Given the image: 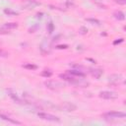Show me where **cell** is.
Here are the masks:
<instances>
[{"label": "cell", "mask_w": 126, "mask_h": 126, "mask_svg": "<svg viewBox=\"0 0 126 126\" xmlns=\"http://www.w3.org/2000/svg\"><path fill=\"white\" fill-rule=\"evenodd\" d=\"M102 117L106 120H117V119H124L126 114L121 111H109L102 114Z\"/></svg>", "instance_id": "cell-2"}, {"label": "cell", "mask_w": 126, "mask_h": 126, "mask_svg": "<svg viewBox=\"0 0 126 126\" xmlns=\"http://www.w3.org/2000/svg\"><path fill=\"white\" fill-rule=\"evenodd\" d=\"M86 21H87V22H89V23H90V24H92V25H95V26H100V25H101V22H100L99 20H97V19L88 18V19H86Z\"/></svg>", "instance_id": "cell-15"}, {"label": "cell", "mask_w": 126, "mask_h": 126, "mask_svg": "<svg viewBox=\"0 0 126 126\" xmlns=\"http://www.w3.org/2000/svg\"><path fill=\"white\" fill-rule=\"evenodd\" d=\"M123 40H124V39H123V38L121 37V38H119L118 40H114V41H113V44L115 45V44H118V43H121V42H123Z\"/></svg>", "instance_id": "cell-24"}, {"label": "cell", "mask_w": 126, "mask_h": 126, "mask_svg": "<svg viewBox=\"0 0 126 126\" xmlns=\"http://www.w3.org/2000/svg\"><path fill=\"white\" fill-rule=\"evenodd\" d=\"M52 71L51 70H49V69H44V70H42L41 71V73H40V75L42 76V77H44V78H50L51 76H52Z\"/></svg>", "instance_id": "cell-14"}, {"label": "cell", "mask_w": 126, "mask_h": 126, "mask_svg": "<svg viewBox=\"0 0 126 126\" xmlns=\"http://www.w3.org/2000/svg\"><path fill=\"white\" fill-rule=\"evenodd\" d=\"M37 116L42 119V120H46V121H51V122H60V118L56 115L47 113V112H38Z\"/></svg>", "instance_id": "cell-5"}, {"label": "cell", "mask_w": 126, "mask_h": 126, "mask_svg": "<svg viewBox=\"0 0 126 126\" xmlns=\"http://www.w3.org/2000/svg\"><path fill=\"white\" fill-rule=\"evenodd\" d=\"M22 67H23V68H25V69H27V70H31V71L36 70V69L38 68V66H37V65L32 64V63H26V64H24Z\"/></svg>", "instance_id": "cell-13"}, {"label": "cell", "mask_w": 126, "mask_h": 126, "mask_svg": "<svg viewBox=\"0 0 126 126\" xmlns=\"http://www.w3.org/2000/svg\"><path fill=\"white\" fill-rule=\"evenodd\" d=\"M10 32L4 28H0V35H5V34H9Z\"/></svg>", "instance_id": "cell-20"}, {"label": "cell", "mask_w": 126, "mask_h": 126, "mask_svg": "<svg viewBox=\"0 0 126 126\" xmlns=\"http://www.w3.org/2000/svg\"><path fill=\"white\" fill-rule=\"evenodd\" d=\"M89 70L91 76L94 77V79H99L103 74V70L100 68H89Z\"/></svg>", "instance_id": "cell-8"}, {"label": "cell", "mask_w": 126, "mask_h": 126, "mask_svg": "<svg viewBox=\"0 0 126 126\" xmlns=\"http://www.w3.org/2000/svg\"><path fill=\"white\" fill-rule=\"evenodd\" d=\"M9 55H10V54H9L8 51H6V50L0 48V57H1V58H7V57H9Z\"/></svg>", "instance_id": "cell-17"}, {"label": "cell", "mask_w": 126, "mask_h": 126, "mask_svg": "<svg viewBox=\"0 0 126 126\" xmlns=\"http://www.w3.org/2000/svg\"><path fill=\"white\" fill-rule=\"evenodd\" d=\"M30 1H35V0H30Z\"/></svg>", "instance_id": "cell-26"}, {"label": "cell", "mask_w": 126, "mask_h": 126, "mask_svg": "<svg viewBox=\"0 0 126 126\" xmlns=\"http://www.w3.org/2000/svg\"><path fill=\"white\" fill-rule=\"evenodd\" d=\"M98 96L102 99H107V100H114L118 98L117 93L113 91H101L98 94Z\"/></svg>", "instance_id": "cell-4"}, {"label": "cell", "mask_w": 126, "mask_h": 126, "mask_svg": "<svg viewBox=\"0 0 126 126\" xmlns=\"http://www.w3.org/2000/svg\"><path fill=\"white\" fill-rule=\"evenodd\" d=\"M4 13H5L6 15H8V16H17V15H19L18 12L13 11V10L10 9V8H6V9H4Z\"/></svg>", "instance_id": "cell-16"}, {"label": "cell", "mask_w": 126, "mask_h": 126, "mask_svg": "<svg viewBox=\"0 0 126 126\" xmlns=\"http://www.w3.org/2000/svg\"><path fill=\"white\" fill-rule=\"evenodd\" d=\"M44 86L52 91H59L65 88V84L59 81H54V80H47L44 82Z\"/></svg>", "instance_id": "cell-3"}, {"label": "cell", "mask_w": 126, "mask_h": 126, "mask_svg": "<svg viewBox=\"0 0 126 126\" xmlns=\"http://www.w3.org/2000/svg\"><path fill=\"white\" fill-rule=\"evenodd\" d=\"M68 73H70L71 75L75 76V77H79V78H84L86 76V73H84L83 71H80L78 69H72V70H68Z\"/></svg>", "instance_id": "cell-10"}, {"label": "cell", "mask_w": 126, "mask_h": 126, "mask_svg": "<svg viewBox=\"0 0 126 126\" xmlns=\"http://www.w3.org/2000/svg\"><path fill=\"white\" fill-rule=\"evenodd\" d=\"M115 3H117L118 5H125L126 4V0H113Z\"/></svg>", "instance_id": "cell-21"}, {"label": "cell", "mask_w": 126, "mask_h": 126, "mask_svg": "<svg viewBox=\"0 0 126 126\" xmlns=\"http://www.w3.org/2000/svg\"><path fill=\"white\" fill-rule=\"evenodd\" d=\"M59 78H61L62 80H64V81H66V82H68L69 84H72V85H76V86H84V85H86V83L82 82L81 78L75 77V76L71 75L68 72L63 73V74H59Z\"/></svg>", "instance_id": "cell-1"}, {"label": "cell", "mask_w": 126, "mask_h": 126, "mask_svg": "<svg viewBox=\"0 0 126 126\" xmlns=\"http://www.w3.org/2000/svg\"><path fill=\"white\" fill-rule=\"evenodd\" d=\"M93 1H94L97 6H99V7L103 8V9H106V6L102 4V0H93Z\"/></svg>", "instance_id": "cell-19"}, {"label": "cell", "mask_w": 126, "mask_h": 126, "mask_svg": "<svg viewBox=\"0 0 126 126\" xmlns=\"http://www.w3.org/2000/svg\"><path fill=\"white\" fill-rule=\"evenodd\" d=\"M58 108L61 109V110L67 111V112H72V111H75V110L77 109V106H76L74 103H72V102L65 101V102H63Z\"/></svg>", "instance_id": "cell-7"}, {"label": "cell", "mask_w": 126, "mask_h": 126, "mask_svg": "<svg viewBox=\"0 0 126 126\" xmlns=\"http://www.w3.org/2000/svg\"><path fill=\"white\" fill-rule=\"evenodd\" d=\"M66 6H67V8H71V7L74 6V3H73L72 1H70V0H68V1L66 2Z\"/></svg>", "instance_id": "cell-22"}, {"label": "cell", "mask_w": 126, "mask_h": 126, "mask_svg": "<svg viewBox=\"0 0 126 126\" xmlns=\"http://www.w3.org/2000/svg\"><path fill=\"white\" fill-rule=\"evenodd\" d=\"M56 48H58V49H62V48L66 49V48H68V45H66V44H64V45H57Z\"/></svg>", "instance_id": "cell-25"}, {"label": "cell", "mask_w": 126, "mask_h": 126, "mask_svg": "<svg viewBox=\"0 0 126 126\" xmlns=\"http://www.w3.org/2000/svg\"><path fill=\"white\" fill-rule=\"evenodd\" d=\"M123 82V77L121 74H112L108 77V83L112 86L120 85Z\"/></svg>", "instance_id": "cell-6"}, {"label": "cell", "mask_w": 126, "mask_h": 126, "mask_svg": "<svg viewBox=\"0 0 126 126\" xmlns=\"http://www.w3.org/2000/svg\"><path fill=\"white\" fill-rule=\"evenodd\" d=\"M0 118L3 119V120H5V121H8V122H10V123H12V124H18V125H21V124H22L20 121L15 120V119H13V118H11V117L5 115V114H2V113H0Z\"/></svg>", "instance_id": "cell-11"}, {"label": "cell", "mask_w": 126, "mask_h": 126, "mask_svg": "<svg viewBox=\"0 0 126 126\" xmlns=\"http://www.w3.org/2000/svg\"><path fill=\"white\" fill-rule=\"evenodd\" d=\"M87 32H88V29H87L86 27H81V28L79 29V33H80V34L85 35V34H87Z\"/></svg>", "instance_id": "cell-18"}, {"label": "cell", "mask_w": 126, "mask_h": 126, "mask_svg": "<svg viewBox=\"0 0 126 126\" xmlns=\"http://www.w3.org/2000/svg\"><path fill=\"white\" fill-rule=\"evenodd\" d=\"M18 26L19 25L17 23H6V24L3 25V28L9 31V30H15V29H17Z\"/></svg>", "instance_id": "cell-12"}, {"label": "cell", "mask_w": 126, "mask_h": 126, "mask_svg": "<svg viewBox=\"0 0 126 126\" xmlns=\"http://www.w3.org/2000/svg\"><path fill=\"white\" fill-rule=\"evenodd\" d=\"M112 16H113V18H114L115 20H117V21H124V20H125V14H124L122 11H120V10L114 11L113 14H112Z\"/></svg>", "instance_id": "cell-9"}, {"label": "cell", "mask_w": 126, "mask_h": 126, "mask_svg": "<svg viewBox=\"0 0 126 126\" xmlns=\"http://www.w3.org/2000/svg\"><path fill=\"white\" fill-rule=\"evenodd\" d=\"M48 31H49V32H52V31H53V24L52 23L48 24Z\"/></svg>", "instance_id": "cell-23"}]
</instances>
